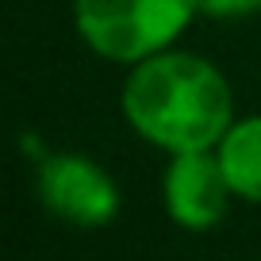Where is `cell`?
I'll return each instance as SVG.
<instances>
[{
  "mask_svg": "<svg viewBox=\"0 0 261 261\" xmlns=\"http://www.w3.org/2000/svg\"><path fill=\"white\" fill-rule=\"evenodd\" d=\"M39 200L73 227H108L119 212V188L104 165L85 154L39 158Z\"/></svg>",
  "mask_w": 261,
  "mask_h": 261,
  "instance_id": "obj_3",
  "label": "cell"
},
{
  "mask_svg": "<svg viewBox=\"0 0 261 261\" xmlns=\"http://www.w3.org/2000/svg\"><path fill=\"white\" fill-rule=\"evenodd\" d=\"M215 154L223 162V173H227L234 196L261 204V115H246V119L230 123Z\"/></svg>",
  "mask_w": 261,
  "mask_h": 261,
  "instance_id": "obj_5",
  "label": "cell"
},
{
  "mask_svg": "<svg viewBox=\"0 0 261 261\" xmlns=\"http://www.w3.org/2000/svg\"><path fill=\"white\" fill-rule=\"evenodd\" d=\"M230 188L223 162L215 150H188L173 154L165 169V212L185 230H212L227 215Z\"/></svg>",
  "mask_w": 261,
  "mask_h": 261,
  "instance_id": "obj_4",
  "label": "cell"
},
{
  "mask_svg": "<svg viewBox=\"0 0 261 261\" xmlns=\"http://www.w3.org/2000/svg\"><path fill=\"white\" fill-rule=\"evenodd\" d=\"M200 0H77L73 19L85 46L108 62L139 65L185 35Z\"/></svg>",
  "mask_w": 261,
  "mask_h": 261,
  "instance_id": "obj_2",
  "label": "cell"
},
{
  "mask_svg": "<svg viewBox=\"0 0 261 261\" xmlns=\"http://www.w3.org/2000/svg\"><path fill=\"white\" fill-rule=\"evenodd\" d=\"M123 115L146 142L169 154H188L223 142L234 123V100L227 77L207 58L162 50L130 69Z\"/></svg>",
  "mask_w": 261,
  "mask_h": 261,
  "instance_id": "obj_1",
  "label": "cell"
},
{
  "mask_svg": "<svg viewBox=\"0 0 261 261\" xmlns=\"http://www.w3.org/2000/svg\"><path fill=\"white\" fill-rule=\"evenodd\" d=\"M200 12L215 19H238L261 12V0H200Z\"/></svg>",
  "mask_w": 261,
  "mask_h": 261,
  "instance_id": "obj_6",
  "label": "cell"
}]
</instances>
